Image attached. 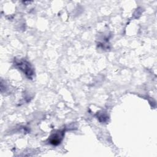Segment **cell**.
<instances>
[{
    "instance_id": "1",
    "label": "cell",
    "mask_w": 157,
    "mask_h": 157,
    "mask_svg": "<svg viewBox=\"0 0 157 157\" xmlns=\"http://www.w3.org/2000/svg\"><path fill=\"white\" fill-rule=\"evenodd\" d=\"M20 69L23 71V72L29 77L33 75V70L30 66V63L26 61H21L17 63Z\"/></svg>"
}]
</instances>
